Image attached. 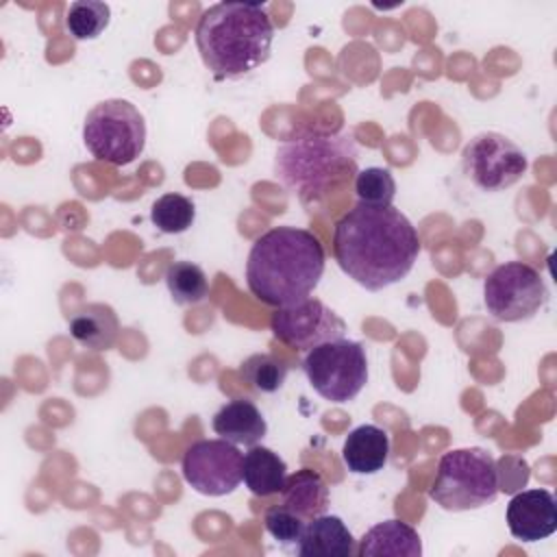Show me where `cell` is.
Instances as JSON below:
<instances>
[{
  "label": "cell",
  "instance_id": "d6986e66",
  "mask_svg": "<svg viewBox=\"0 0 557 557\" xmlns=\"http://www.w3.org/2000/svg\"><path fill=\"white\" fill-rule=\"evenodd\" d=\"M287 479L285 461L265 446H248L242 463V481L255 496L278 494Z\"/></svg>",
  "mask_w": 557,
  "mask_h": 557
},
{
  "label": "cell",
  "instance_id": "ffe728a7",
  "mask_svg": "<svg viewBox=\"0 0 557 557\" xmlns=\"http://www.w3.org/2000/svg\"><path fill=\"white\" fill-rule=\"evenodd\" d=\"M165 285L176 305H198L209 292L207 274L191 261L170 263L165 270Z\"/></svg>",
  "mask_w": 557,
  "mask_h": 557
},
{
  "label": "cell",
  "instance_id": "4fadbf2b",
  "mask_svg": "<svg viewBox=\"0 0 557 557\" xmlns=\"http://www.w3.org/2000/svg\"><path fill=\"white\" fill-rule=\"evenodd\" d=\"M357 553V540L339 516H315L307 522L298 542L300 557H350Z\"/></svg>",
  "mask_w": 557,
  "mask_h": 557
},
{
  "label": "cell",
  "instance_id": "9a60e30c",
  "mask_svg": "<svg viewBox=\"0 0 557 557\" xmlns=\"http://www.w3.org/2000/svg\"><path fill=\"white\" fill-rule=\"evenodd\" d=\"M389 457V435L376 424H361L348 433L342 461L355 474H376Z\"/></svg>",
  "mask_w": 557,
  "mask_h": 557
},
{
  "label": "cell",
  "instance_id": "9c48e42d",
  "mask_svg": "<svg viewBox=\"0 0 557 557\" xmlns=\"http://www.w3.org/2000/svg\"><path fill=\"white\" fill-rule=\"evenodd\" d=\"M463 172L481 191H503L518 183L527 168V154L509 137L487 131L474 135L461 154Z\"/></svg>",
  "mask_w": 557,
  "mask_h": 557
},
{
  "label": "cell",
  "instance_id": "8fae6325",
  "mask_svg": "<svg viewBox=\"0 0 557 557\" xmlns=\"http://www.w3.org/2000/svg\"><path fill=\"white\" fill-rule=\"evenodd\" d=\"M270 329L285 346L309 352L324 342L344 337L346 322L322 300L307 296L294 305L278 307L270 318Z\"/></svg>",
  "mask_w": 557,
  "mask_h": 557
},
{
  "label": "cell",
  "instance_id": "7402d4cb",
  "mask_svg": "<svg viewBox=\"0 0 557 557\" xmlns=\"http://www.w3.org/2000/svg\"><path fill=\"white\" fill-rule=\"evenodd\" d=\"M150 220H152V224L161 233H168V235L183 233V231H187L194 224L196 207H194V202L187 196L170 191V194L159 196L152 202Z\"/></svg>",
  "mask_w": 557,
  "mask_h": 557
},
{
  "label": "cell",
  "instance_id": "2e32d148",
  "mask_svg": "<svg viewBox=\"0 0 557 557\" xmlns=\"http://www.w3.org/2000/svg\"><path fill=\"white\" fill-rule=\"evenodd\" d=\"M361 557H420L422 540L418 531L400 520H385L366 531L357 546Z\"/></svg>",
  "mask_w": 557,
  "mask_h": 557
},
{
  "label": "cell",
  "instance_id": "cb8c5ba5",
  "mask_svg": "<svg viewBox=\"0 0 557 557\" xmlns=\"http://www.w3.org/2000/svg\"><path fill=\"white\" fill-rule=\"evenodd\" d=\"M355 194L363 205L387 207L396 196V181L387 168H366L355 176Z\"/></svg>",
  "mask_w": 557,
  "mask_h": 557
},
{
  "label": "cell",
  "instance_id": "5bb4252c",
  "mask_svg": "<svg viewBox=\"0 0 557 557\" xmlns=\"http://www.w3.org/2000/svg\"><path fill=\"white\" fill-rule=\"evenodd\" d=\"M215 435L235 446H255L268 433V424L259 407L248 398L228 400L211 420Z\"/></svg>",
  "mask_w": 557,
  "mask_h": 557
},
{
  "label": "cell",
  "instance_id": "52a82bcc",
  "mask_svg": "<svg viewBox=\"0 0 557 557\" xmlns=\"http://www.w3.org/2000/svg\"><path fill=\"white\" fill-rule=\"evenodd\" d=\"M309 385L331 403H348L368 383V357L359 342L339 337L311 348L302 359Z\"/></svg>",
  "mask_w": 557,
  "mask_h": 557
},
{
  "label": "cell",
  "instance_id": "8992f818",
  "mask_svg": "<svg viewBox=\"0 0 557 557\" xmlns=\"http://www.w3.org/2000/svg\"><path fill=\"white\" fill-rule=\"evenodd\" d=\"M83 141L98 161L109 165H128L146 146L144 115L128 100H102L94 104L85 117Z\"/></svg>",
  "mask_w": 557,
  "mask_h": 557
},
{
  "label": "cell",
  "instance_id": "3957f363",
  "mask_svg": "<svg viewBox=\"0 0 557 557\" xmlns=\"http://www.w3.org/2000/svg\"><path fill=\"white\" fill-rule=\"evenodd\" d=\"M194 35L205 67L233 81L270 59L274 22L259 2H218L202 11Z\"/></svg>",
  "mask_w": 557,
  "mask_h": 557
},
{
  "label": "cell",
  "instance_id": "30bf717a",
  "mask_svg": "<svg viewBox=\"0 0 557 557\" xmlns=\"http://www.w3.org/2000/svg\"><path fill=\"white\" fill-rule=\"evenodd\" d=\"M244 455L222 437L198 440L183 455V479L198 494L226 496L242 483Z\"/></svg>",
  "mask_w": 557,
  "mask_h": 557
},
{
  "label": "cell",
  "instance_id": "7c38bea8",
  "mask_svg": "<svg viewBox=\"0 0 557 557\" xmlns=\"http://www.w3.org/2000/svg\"><path fill=\"white\" fill-rule=\"evenodd\" d=\"M507 527L516 540L540 542L557 531V505L548 490H522L507 505Z\"/></svg>",
  "mask_w": 557,
  "mask_h": 557
},
{
  "label": "cell",
  "instance_id": "5b68a950",
  "mask_svg": "<svg viewBox=\"0 0 557 557\" xmlns=\"http://www.w3.org/2000/svg\"><path fill=\"white\" fill-rule=\"evenodd\" d=\"M500 470L496 459L479 446L444 453L437 463L429 498L446 511L481 509L496 500Z\"/></svg>",
  "mask_w": 557,
  "mask_h": 557
},
{
  "label": "cell",
  "instance_id": "ac0fdd59",
  "mask_svg": "<svg viewBox=\"0 0 557 557\" xmlns=\"http://www.w3.org/2000/svg\"><path fill=\"white\" fill-rule=\"evenodd\" d=\"M120 333V320L115 311L104 302L83 305L70 318V335L89 350L113 348Z\"/></svg>",
  "mask_w": 557,
  "mask_h": 557
},
{
  "label": "cell",
  "instance_id": "6da1fadb",
  "mask_svg": "<svg viewBox=\"0 0 557 557\" xmlns=\"http://www.w3.org/2000/svg\"><path fill=\"white\" fill-rule=\"evenodd\" d=\"M333 255L348 278L381 292L411 272L420 235L400 209L359 202L335 222Z\"/></svg>",
  "mask_w": 557,
  "mask_h": 557
},
{
  "label": "cell",
  "instance_id": "ba28073f",
  "mask_svg": "<svg viewBox=\"0 0 557 557\" xmlns=\"http://www.w3.org/2000/svg\"><path fill=\"white\" fill-rule=\"evenodd\" d=\"M483 302L498 322H522L537 315L548 302L544 276L524 261L496 265L483 283Z\"/></svg>",
  "mask_w": 557,
  "mask_h": 557
},
{
  "label": "cell",
  "instance_id": "44dd1931",
  "mask_svg": "<svg viewBox=\"0 0 557 557\" xmlns=\"http://www.w3.org/2000/svg\"><path fill=\"white\" fill-rule=\"evenodd\" d=\"M111 20L109 4L100 0H78L65 11V28L76 41L96 39Z\"/></svg>",
  "mask_w": 557,
  "mask_h": 557
},
{
  "label": "cell",
  "instance_id": "e0dca14e",
  "mask_svg": "<svg viewBox=\"0 0 557 557\" xmlns=\"http://www.w3.org/2000/svg\"><path fill=\"white\" fill-rule=\"evenodd\" d=\"M278 494L281 505H285L307 522L315 516L326 513L329 509V485L322 474L311 468H300L294 474H287L285 485Z\"/></svg>",
  "mask_w": 557,
  "mask_h": 557
},
{
  "label": "cell",
  "instance_id": "d4e9b609",
  "mask_svg": "<svg viewBox=\"0 0 557 557\" xmlns=\"http://www.w3.org/2000/svg\"><path fill=\"white\" fill-rule=\"evenodd\" d=\"M263 522H265V531L281 544H298L307 527V520L296 516L285 505L270 507L263 516Z\"/></svg>",
  "mask_w": 557,
  "mask_h": 557
},
{
  "label": "cell",
  "instance_id": "277c9868",
  "mask_svg": "<svg viewBox=\"0 0 557 557\" xmlns=\"http://www.w3.org/2000/svg\"><path fill=\"white\" fill-rule=\"evenodd\" d=\"M357 172L350 133L298 128L276 146L274 176L305 205L324 200Z\"/></svg>",
  "mask_w": 557,
  "mask_h": 557
},
{
  "label": "cell",
  "instance_id": "603a6c76",
  "mask_svg": "<svg viewBox=\"0 0 557 557\" xmlns=\"http://www.w3.org/2000/svg\"><path fill=\"white\" fill-rule=\"evenodd\" d=\"M287 366L283 359L268 355V352H255L248 359L242 361V379L261 394H274L283 387L287 379Z\"/></svg>",
  "mask_w": 557,
  "mask_h": 557
},
{
  "label": "cell",
  "instance_id": "7a4b0ae2",
  "mask_svg": "<svg viewBox=\"0 0 557 557\" xmlns=\"http://www.w3.org/2000/svg\"><path fill=\"white\" fill-rule=\"evenodd\" d=\"M324 246L298 226H274L261 233L248 252L246 285L270 307H287L307 298L324 274Z\"/></svg>",
  "mask_w": 557,
  "mask_h": 557
}]
</instances>
